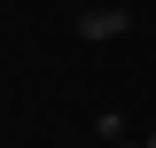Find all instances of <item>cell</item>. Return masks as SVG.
<instances>
[{
	"label": "cell",
	"instance_id": "7a4b0ae2",
	"mask_svg": "<svg viewBox=\"0 0 156 148\" xmlns=\"http://www.w3.org/2000/svg\"><path fill=\"white\" fill-rule=\"evenodd\" d=\"M133 148H156V125H148V132H140V140H133Z\"/></svg>",
	"mask_w": 156,
	"mask_h": 148
},
{
	"label": "cell",
	"instance_id": "6da1fadb",
	"mask_svg": "<svg viewBox=\"0 0 156 148\" xmlns=\"http://www.w3.org/2000/svg\"><path fill=\"white\" fill-rule=\"evenodd\" d=\"M133 31V8L125 0H94V8H78V39H125Z\"/></svg>",
	"mask_w": 156,
	"mask_h": 148
}]
</instances>
